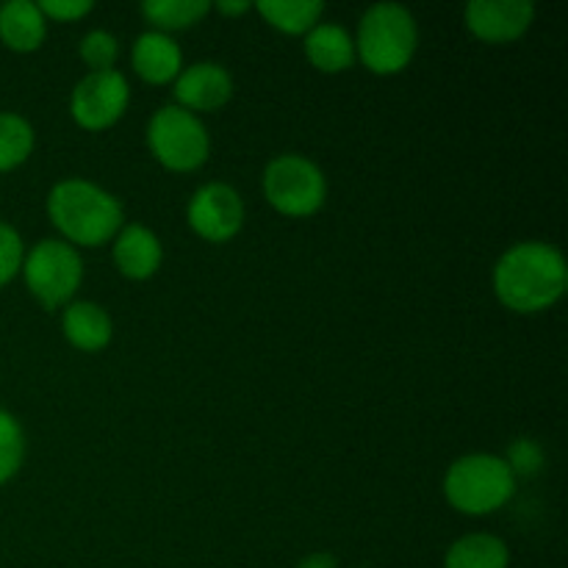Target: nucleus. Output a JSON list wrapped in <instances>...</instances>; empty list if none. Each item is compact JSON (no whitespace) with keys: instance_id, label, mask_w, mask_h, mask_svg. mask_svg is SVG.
Returning a JSON list of instances; mask_svg holds the SVG:
<instances>
[{"instance_id":"13","label":"nucleus","mask_w":568,"mask_h":568,"mask_svg":"<svg viewBox=\"0 0 568 568\" xmlns=\"http://www.w3.org/2000/svg\"><path fill=\"white\" fill-rule=\"evenodd\" d=\"M114 261L122 275L144 281L161 266V244L155 233L142 225H128L114 244Z\"/></svg>"},{"instance_id":"16","label":"nucleus","mask_w":568,"mask_h":568,"mask_svg":"<svg viewBox=\"0 0 568 568\" xmlns=\"http://www.w3.org/2000/svg\"><path fill=\"white\" fill-rule=\"evenodd\" d=\"M64 333L78 349H103L111 342V320L100 305L75 303L64 311Z\"/></svg>"},{"instance_id":"19","label":"nucleus","mask_w":568,"mask_h":568,"mask_svg":"<svg viewBox=\"0 0 568 568\" xmlns=\"http://www.w3.org/2000/svg\"><path fill=\"white\" fill-rule=\"evenodd\" d=\"M211 3L205 0H148L142 3V14L164 31L189 28L209 14Z\"/></svg>"},{"instance_id":"27","label":"nucleus","mask_w":568,"mask_h":568,"mask_svg":"<svg viewBox=\"0 0 568 568\" xmlns=\"http://www.w3.org/2000/svg\"><path fill=\"white\" fill-rule=\"evenodd\" d=\"M216 9L225 11V14H244V11L250 9V3L247 0H239V3H225V0H222V3H216Z\"/></svg>"},{"instance_id":"8","label":"nucleus","mask_w":568,"mask_h":568,"mask_svg":"<svg viewBox=\"0 0 568 568\" xmlns=\"http://www.w3.org/2000/svg\"><path fill=\"white\" fill-rule=\"evenodd\" d=\"M128 105V83L116 70L92 72L72 92V116L89 131L114 125Z\"/></svg>"},{"instance_id":"10","label":"nucleus","mask_w":568,"mask_h":568,"mask_svg":"<svg viewBox=\"0 0 568 568\" xmlns=\"http://www.w3.org/2000/svg\"><path fill=\"white\" fill-rule=\"evenodd\" d=\"M536 9L527 0H471L466 22L471 33L486 42H510L530 28Z\"/></svg>"},{"instance_id":"9","label":"nucleus","mask_w":568,"mask_h":568,"mask_svg":"<svg viewBox=\"0 0 568 568\" xmlns=\"http://www.w3.org/2000/svg\"><path fill=\"white\" fill-rule=\"evenodd\" d=\"M242 220V197L227 183H209V186L197 189L189 203V222L209 242H227L231 236H236Z\"/></svg>"},{"instance_id":"23","label":"nucleus","mask_w":568,"mask_h":568,"mask_svg":"<svg viewBox=\"0 0 568 568\" xmlns=\"http://www.w3.org/2000/svg\"><path fill=\"white\" fill-rule=\"evenodd\" d=\"M22 266V242L14 227L0 222V286L9 283Z\"/></svg>"},{"instance_id":"26","label":"nucleus","mask_w":568,"mask_h":568,"mask_svg":"<svg viewBox=\"0 0 568 568\" xmlns=\"http://www.w3.org/2000/svg\"><path fill=\"white\" fill-rule=\"evenodd\" d=\"M297 568H336V558L327 552H314L305 560H300Z\"/></svg>"},{"instance_id":"6","label":"nucleus","mask_w":568,"mask_h":568,"mask_svg":"<svg viewBox=\"0 0 568 568\" xmlns=\"http://www.w3.org/2000/svg\"><path fill=\"white\" fill-rule=\"evenodd\" d=\"M264 192L281 214L308 216L325 203V175L303 155H281L264 172Z\"/></svg>"},{"instance_id":"25","label":"nucleus","mask_w":568,"mask_h":568,"mask_svg":"<svg viewBox=\"0 0 568 568\" xmlns=\"http://www.w3.org/2000/svg\"><path fill=\"white\" fill-rule=\"evenodd\" d=\"M37 6L42 14L55 17V20H78L92 11V0H42Z\"/></svg>"},{"instance_id":"7","label":"nucleus","mask_w":568,"mask_h":568,"mask_svg":"<svg viewBox=\"0 0 568 568\" xmlns=\"http://www.w3.org/2000/svg\"><path fill=\"white\" fill-rule=\"evenodd\" d=\"M22 266H26L28 288H31L48 308H59V305L67 303V300L75 294V288L81 286V255H78L70 244L55 242V239L37 244Z\"/></svg>"},{"instance_id":"15","label":"nucleus","mask_w":568,"mask_h":568,"mask_svg":"<svg viewBox=\"0 0 568 568\" xmlns=\"http://www.w3.org/2000/svg\"><path fill=\"white\" fill-rule=\"evenodd\" d=\"M0 39L11 50H37L44 39V14L37 3L28 0H11L0 6Z\"/></svg>"},{"instance_id":"18","label":"nucleus","mask_w":568,"mask_h":568,"mask_svg":"<svg viewBox=\"0 0 568 568\" xmlns=\"http://www.w3.org/2000/svg\"><path fill=\"white\" fill-rule=\"evenodd\" d=\"M258 11L275 28L286 33H305L320 22L325 6L320 0H264Z\"/></svg>"},{"instance_id":"12","label":"nucleus","mask_w":568,"mask_h":568,"mask_svg":"<svg viewBox=\"0 0 568 568\" xmlns=\"http://www.w3.org/2000/svg\"><path fill=\"white\" fill-rule=\"evenodd\" d=\"M133 67L150 83H166L181 72V48L164 31H148L133 44Z\"/></svg>"},{"instance_id":"2","label":"nucleus","mask_w":568,"mask_h":568,"mask_svg":"<svg viewBox=\"0 0 568 568\" xmlns=\"http://www.w3.org/2000/svg\"><path fill=\"white\" fill-rule=\"evenodd\" d=\"M48 211L53 225L70 242L103 244L120 231L122 209L109 192L89 181H61L48 197Z\"/></svg>"},{"instance_id":"4","label":"nucleus","mask_w":568,"mask_h":568,"mask_svg":"<svg viewBox=\"0 0 568 568\" xmlns=\"http://www.w3.org/2000/svg\"><path fill=\"white\" fill-rule=\"evenodd\" d=\"M361 59L369 70L388 75L399 72L416 50V22L399 3H377L361 17Z\"/></svg>"},{"instance_id":"22","label":"nucleus","mask_w":568,"mask_h":568,"mask_svg":"<svg viewBox=\"0 0 568 568\" xmlns=\"http://www.w3.org/2000/svg\"><path fill=\"white\" fill-rule=\"evenodd\" d=\"M81 59L92 67V72L111 70L116 61V39L109 31H92L81 42Z\"/></svg>"},{"instance_id":"3","label":"nucleus","mask_w":568,"mask_h":568,"mask_svg":"<svg viewBox=\"0 0 568 568\" xmlns=\"http://www.w3.org/2000/svg\"><path fill=\"white\" fill-rule=\"evenodd\" d=\"M444 491L453 508L483 516L503 508L516 491V475L503 458L494 455H466L455 460L444 480Z\"/></svg>"},{"instance_id":"17","label":"nucleus","mask_w":568,"mask_h":568,"mask_svg":"<svg viewBox=\"0 0 568 568\" xmlns=\"http://www.w3.org/2000/svg\"><path fill=\"white\" fill-rule=\"evenodd\" d=\"M508 547L497 536L475 532L449 547L447 568H508Z\"/></svg>"},{"instance_id":"11","label":"nucleus","mask_w":568,"mask_h":568,"mask_svg":"<svg viewBox=\"0 0 568 568\" xmlns=\"http://www.w3.org/2000/svg\"><path fill=\"white\" fill-rule=\"evenodd\" d=\"M233 81L225 67L200 61L186 72H181L175 83V98L186 105V111H214L231 100Z\"/></svg>"},{"instance_id":"24","label":"nucleus","mask_w":568,"mask_h":568,"mask_svg":"<svg viewBox=\"0 0 568 568\" xmlns=\"http://www.w3.org/2000/svg\"><path fill=\"white\" fill-rule=\"evenodd\" d=\"M505 464L510 466V471H519V475H532V471H538V466H541V449H538L536 442H516L514 447H510V460H505Z\"/></svg>"},{"instance_id":"21","label":"nucleus","mask_w":568,"mask_h":568,"mask_svg":"<svg viewBox=\"0 0 568 568\" xmlns=\"http://www.w3.org/2000/svg\"><path fill=\"white\" fill-rule=\"evenodd\" d=\"M22 449H26V442H22L20 425L14 422V416L0 410V486L20 469Z\"/></svg>"},{"instance_id":"5","label":"nucleus","mask_w":568,"mask_h":568,"mask_svg":"<svg viewBox=\"0 0 568 568\" xmlns=\"http://www.w3.org/2000/svg\"><path fill=\"white\" fill-rule=\"evenodd\" d=\"M148 142L155 159L175 172L197 170L209 155V133L203 122L181 105L155 111L148 128Z\"/></svg>"},{"instance_id":"14","label":"nucleus","mask_w":568,"mask_h":568,"mask_svg":"<svg viewBox=\"0 0 568 568\" xmlns=\"http://www.w3.org/2000/svg\"><path fill=\"white\" fill-rule=\"evenodd\" d=\"M305 53L311 64L322 72H342L353 64L355 44L342 26L333 22H316L305 37Z\"/></svg>"},{"instance_id":"1","label":"nucleus","mask_w":568,"mask_h":568,"mask_svg":"<svg viewBox=\"0 0 568 568\" xmlns=\"http://www.w3.org/2000/svg\"><path fill=\"white\" fill-rule=\"evenodd\" d=\"M566 261L552 244L521 242L510 247L494 270L497 297L510 311L536 314L558 303L566 292Z\"/></svg>"},{"instance_id":"20","label":"nucleus","mask_w":568,"mask_h":568,"mask_svg":"<svg viewBox=\"0 0 568 568\" xmlns=\"http://www.w3.org/2000/svg\"><path fill=\"white\" fill-rule=\"evenodd\" d=\"M33 131L22 116L0 114V172L14 170L31 155Z\"/></svg>"}]
</instances>
